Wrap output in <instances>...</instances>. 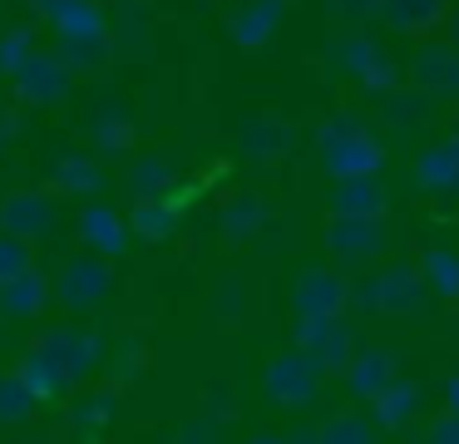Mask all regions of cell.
Segmentation results:
<instances>
[{"label":"cell","mask_w":459,"mask_h":444,"mask_svg":"<svg viewBox=\"0 0 459 444\" xmlns=\"http://www.w3.org/2000/svg\"><path fill=\"white\" fill-rule=\"evenodd\" d=\"M30 345L40 355H50V361L70 375L74 390L90 385L94 375L104 370V355H109V341H104L100 331H90V326H40Z\"/></svg>","instance_id":"cell-1"},{"label":"cell","mask_w":459,"mask_h":444,"mask_svg":"<svg viewBox=\"0 0 459 444\" xmlns=\"http://www.w3.org/2000/svg\"><path fill=\"white\" fill-rule=\"evenodd\" d=\"M50 282H55V301H60L65 311L84 316V311H94V306L109 301L114 262H109V257H94V252H70Z\"/></svg>","instance_id":"cell-2"},{"label":"cell","mask_w":459,"mask_h":444,"mask_svg":"<svg viewBox=\"0 0 459 444\" xmlns=\"http://www.w3.org/2000/svg\"><path fill=\"white\" fill-rule=\"evenodd\" d=\"M15 99L25 109H50V104H65L74 89V74L65 69V59L55 49H35L21 69H15Z\"/></svg>","instance_id":"cell-3"},{"label":"cell","mask_w":459,"mask_h":444,"mask_svg":"<svg viewBox=\"0 0 459 444\" xmlns=\"http://www.w3.org/2000/svg\"><path fill=\"white\" fill-rule=\"evenodd\" d=\"M60 222V207H55V193H40V187H25V193L0 197V232L15 237V242L35 247L55 232Z\"/></svg>","instance_id":"cell-4"},{"label":"cell","mask_w":459,"mask_h":444,"mask_svg":"<svg viewBox=\"0 0 459 444\" xmlns=\"http://www.w3.org/2000/svg\"><path fill=\"white\" fill-rule=\"evenodd\" d=\"M80 247L84 252H94V257H124L129 252V222H124V213L119 207H109V203H90V207H80Z\"/></svg>","instance_id":"cell-5"},{"label":"cell","mask_w":459,"mask_h":444,"mask_svg":"<svg viewBox=\"0 0 459 444\" xmlns=\"http://www.w3.org/2000/svg\"><path fill=\"white\" fill-rule=\"evenodd\" d=\"M50 301H55V282L40 266H30V272L0 286V321H40L50 311Z\"/></svg>","instance_id":"cell-6"},{"label":"cell","mask_w":459,"mask_h":444,"mask_svg":"<svg viewBox=\"0 0 459 444\" xmlns=\"http://www.w3.org/2000/svg\"><path fill=\"white\" fill-rule=\"evenodd\" d=\"M114 414H119V385H90V390H74L70 400H65V420H70L74 434H100L114 424Z\"/></svg>","instance_id":"cell-7"},{"label":"cell","mask_w":459,"mask_h":444,"mask_svg":"<svg viewBox=\"0 0 459 444\" xmlns=\"http://www.w3.org/2000/svg\"><path fill=\"white\" fill-rule=\"evenodd\" d=\"M15 375H21L25 385H30L35 405H65V400L74 395L70 375H65L60 365L50 361V355L35 351V345H25V355H21V365H15Z\"/></svg>","instance_id":"cell-8"},{"label":"cell","mask_w":459,"mask_h":444,"mask_svg":"<svg viewBox=\"0 0 459 444\" xmlns=\"http://www.w3.org/2000/svg\"><path fill=\"white\" fill-rule=\"evenodd\" d=\"M104 187V168L94 153H60L50 163V193L55 197H94Z\"/></svg>","instance_id":"cell-9"},{"label":"cell","mask_w":459,"mask_h":444,"mask_svg":"<svg viewBox=\"0 0 459 444\" xmlns=\"http://www.w3.org/2000/svg\"><path fill=\"white\" fill-rule=\"evenodd\" d=\"M173 183H178V168L163 153H139L124 168V193H134V203H153V197H163Z\"/></svg>","instance_id":"cell-10"},{"label":"cell","mask_w":459,"mask_h":444,"mask_svg":"<svg viewBox=\"0 0 459 444\" xmlns=\"http://www.w3.org/2000/svg\"><path fill=\"white\" fill-rule=\"evenodd\" d=\"M84 134H90L94 153H129L134 148V118L124 114L119 104H100L84 118Z\"/></svg>","instance_id":"cell-11"},{"label":"cell","mask_w":459,"mask_h":444,"mask_svg":"<svg viewBox=\"0 0 459 444\" xmlns=\"http://www.w3.org/2000/svg\"><path fill=\"white\" fill-rule=\"evenodd\" d=\"M55 25V39H90V35H109V15H104L100 0H70L65 10H55L50 15Z\"/></svg>","instance_id":"cell-12"},{"label":"cell","mask_w":459,"mask_h":444,"mask_svg":"<svg viewBox=\"0 0 459 444\" xmlns=\"http://www.w3.org/2000/svg\"><path fill=\"white\" fill-rule=\"evenodd\" d=\"M124 222H129V237L134 242H163V237H173V227H178V213H173L163 197H153V203H134V213H124Z\"/></svg>","instance_id":"cell-13"},{"label":"cell","mask_w":459,"mask_h":444,"mask_svg":"<svg viewBox=\"0 0 459 444\" xmlns=\"http://www.w3.org/2000/svg\"><path fill=\"white\" fill-rule=\"evenodd\" d=\"M35 410H40V405H35L30 385H25L15 370H0V430H21V424H30Z\"/></svg>","instance_id":"cell-14"},{"label":"cell","mask_w":459,"mask_h":444,"mask_svg":"<svg viewBox=\"0 0 459 444\" xmlns=\"http://www.w3.org/2000/svg\"><path fill=\"white\" fill-rule=\"evenodd\" d=\"M55 55L65 59L70 74H94V69H104L114 59V45H109V35H90V39H65Z\"/></svg>","instance_id":"cell-15"},{"label":"cell","mask_w":459,"mask_h":444,"mask_svg":"<svg viewBox=\"0 0 459 444\" xmlns=\"http://www.w3.org/2000/svg\"><path fill=\"white\" fill-rule=\"evenodd\" d=\"M267 390L277 400H301L311 390V375H307V361H277L267 375Z\"/></svg>","instance_id":"cell-16"},{"label":"cell","mask_w":459,"mask_h":444,"mask_svg":"<svg viewBox=\"0 0 459 444\" xmlns=\"http://www.w3.org/2000/svg\"><path fill=\"white\" fill-rule=\"evenodd\" d=\"M30 55H35V25H15V30L0 35V74H5V79H11Z\"/></svg>","instance_id":"cell-17"},{"label":"cell","mask_w":459,"mask_h":444,"mask_svg":"<svg viewBox=\"0 0 459 444\" xmlns=\"http://www.w3.org/2000/svg\"><path fill=\"white\" fill-rule=\"evenodd\" d=\"M143 361H149V351H143L139 335H124V341L114 345V355H104V365L114 370V385H119V380H139Z\"/></svg>","instance_id":"cell-18"},{"label":"cell","mask_w":459,"mask_h":444,"mask_svg":"<svg viewBox=\"0 0 459 444\" xmlns=\"http://www.w3.org/2000/svg\"><path fill=\"white\" fill-rule=\"evenodd\" d=\"M30 266H35V247H25V242H15V237L0 232V286L15 282V276L30 272Z\"/></svg>","instance_id":"cell-19"},{"label":"cell","mask_w":459,"mask_h":444,"mask_svg":"<svg viewBox=\"0 0 459 444\" xmlns=\"http://www.w3.org/2000/svg\"><path fill=\"white\" fill-rule=\"evenodd\" d=\"M173 444H222V424H212L208 414H198V420L178 424V434H173Z\"/></svg>","instance_id":"cell-20"},{"label":"cell","mask_w":459,"mask_h":444,"mask_svg":"<svg viewBox=\"0 0 459 444\" xmlns=\"http://www.w3.org/2000/svg\"><path fill=\"white\" fill-rule=\"evenodd\" d=\"M247 217L257 222V203H252V197H238V203L222 213V232H228V237H242V232H247Z\"/></svg>","instance_id":"cell-21"},{"label":"cell","mask_w":459,"mask_h":444,"mask_svg":"<svg viewBox=\"0 0 459 444\" xmlns=\"http://www.w3.org/2000/svg\"><path fill=\"white\" fill-rule=\"evenodd\" d=\"M15 134H21V114L0 109V153H5V144H15Z\"/></svg>","instance_id":"cell-22"},{"label":"cell","mask_w":459,"mask_h":444,"mask_svg":"<svg viewBox=\"0 0 459 444\" xmlns=\"http://www.w3.org/2000/svg\"><path fill=\"white\" fill-rule=\"evenodd\" d=\"M25 5H30L35 15H45V20H50L55 10H65V5H70V0H25Z\"/></svg>","instance_id":"cell-23"},{"label":"cell","mask_w":459,"mask_h":444,"mask_svg":"<svg viewBox=\"0 0 459 444\" xmlns=\"http://www.w3.org/2000/svg\"><path fill=\"white\" fill-rule=\"evenodd\" d=\"M11 444H50V440H11Z\"/></svg>","instance_id":"cell-24"},{"label":"cell","mask_w":459,"mask_h":444,"mask_svg":"<svg viewBox=\"0 0 459 444\" xmlns=\"http://www.w3.org/2000/svg\"><path fill=\"white\" fill-rule=\"evenodd\" d=\"M257 444H277V440H257Z\"/></svg>","instance_id":"cell-25"}]
</instances>
